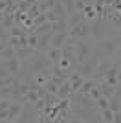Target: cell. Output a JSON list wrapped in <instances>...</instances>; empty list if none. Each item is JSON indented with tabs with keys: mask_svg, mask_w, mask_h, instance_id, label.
Returning <instances> with one entry per match:
<instances>
[{
	"mask_svg": "<svg viewBox=\"0 0 121 123\" xmlns=\"http://www.w3.org/2000/svg\"><path fill=\"white\" fill-rule=\"evenodd\" d=\"M68 37L88 41V39H90V20H83V22H79V24L72 26L70 30H68Z\"/></svg>",
	"mask_w": 121,
	"mask_h": 123,
	"instance_id": "5b68a950",
	"label": "cell"
},
{
	"mask_svg": "<svg viewBox=\"0 0 121 123\" xmlns=\"http://www.w3.org/2000/svg\"><path fill=\"white\" fill-rule=\"evenodd\" d=\"M0 64H4V66L9 70V74H15V75H18L20 70H22V61H18L17 57H11V59H0Z\"/></svg>",
	"mask_w": 121,
	"mask_h": 123,
	"instance_id": "52a82bcc",
	"label": "cell"
},
{
	"mask_svg": "<svg viewBox=\"0 0 121 123\" xmlns=\"http://www.w3.org/2000/svg\"><path fill=\"white\" fill-rule=\"evenodd\" d=\"M6 75H9V70H7L4 64H0V79H2V77H6Z\"/></svg>",
	"mask_w": 121,
	"mask_h": 123,
	"instance_id": "f1b7e54d",
	"label": "cell"
},
{
	"mask_svg": "<svg viewBox=\"0 0 121 123\" xmlns=\"http://www.w3.org/2000/svg\"><path fill=\"white\" fill-rule=\"evenodd\" d=\"M7 44H9V46H13V48L22 46V42H20V37H17V35H11V37H9V41H7Z\"/></svg>",
	"mask_w": 121,
	"mask_h": 123,
	"instance_id": "d4e9b609",
	"label": "cell"
},
{
	"mask_svg": "<svg viewBox=\"0 0 121 123\" xmlns=\"http://www.w3.org/2000/svg\"><path fill=\"white\" fill-rule=\"evenodd\" d=\"M11 105V99H0V110H7Z\"/></svg>",
	"mask_w": 121,
	"mask_h": 123,
	"instance_id": "4316f807",
	"label": "cell"
},
{
	"mask_svg": "<svg viewBox=\"0 0 121 123\" xmlns=\"http://www.w3.org/2000/svg\"><path fill=\"white\" fill-rule=\"evenodd\" d=\"M68 15H70V13L64 9V6L60 4L59 0L55 2V6H53L51 9L46 11V18H48L50 22H55V20H68Z\"/></svg>",
	"mask_w": 121,
	"mask_h": 123,
	"instance_id": "8992f818",
	"label": "cell"
},
{
	"mask_svg": "<svg viewBox=\"0 0 121 123\" xmlns=\"http://www.w3.org/2000/svg\"><path fill=\"white\" fill-rule=\"evenodd\" d=\"M96 107L99 108V110L106 108V107H108V98H105V96H101L99 99H96Z\"/></svg>",
	"mask_w": 121,
	"mask_h": 123,
	"instance_id": "cb8c5ba5",
	"label": "cell"
},
{
	"mask_svg": "<svg viewBox=\"0 0 121 123\" xmlns=\"http://www.w3.org/2000/svg\"><path fill=\"white\" fill-rule=\"evenodd\" d=\"M85 0H75V11H83L85 9Z\"/></svg>",
	"mask_w": 121,
	"mask_h": 123,
	"instance_id": "83f0119b",
	"label": "cell"
},
{
	"mask_svg": "<svg viewBox=\"0 0 121 123\" xmlns=\"http://www.w3.org/2000/svg\"><path fill=\"white\" fill-rule=\"evenodd\" d=\"M51 31H48V33H40L39 35V44H37V50L39 51H46L48 48H50V42H51Z\"/></svg>",
	"mask_w": 121,
	"mask_h": 123,
	"instance_id": "7c38bea8",
	"label": "cell"
},
{
	"mask_svg": "<svg viewBox=\"0 0 121 123\" xmlns=\"http://www.w3.org/2000/svg\"><path fill=\"white\" fill-rule=\"evenodd\" d=\"M66 39H68V31L53 33V35H51V42H50V46H51V48H62V44L66 42Z\"/></svg>",
	"mask_w": 121,
	"mask_h": 123,
	"instance_id": "8fae6325",
	"label": "cell"
},
{
	"mask_svg": "<svg viewBox=\"0 0 121 123\" xmlns=\"http://www.w3.org/2000/svg\"><path fill=\"white\" fill-rule=\"evenodd\" d=\"M6 7H7V0H0V11L2 13L6 11Z\"/></svg>",
	"mask_w": 121,
	"mask_h": 123,
	"instance_id": "4dcf8cb0",
	"label": "cell"
},
{
	"mask_svg": "<svg viewBox=\"0 0 121 123\" xmlns=\"http://www.w3.org/2000/svg\"><path fill=\"white\" fill-rule=\"evenodd\" d=\"M26 99L30 103H37L40 99V94H39V90H35V88H30V92L26 94Z\"/></svg>",
	"mask_w": 121,
	"mask_h": 123,
	"instance_id": "44dd1931",
	"label": "cell"
},
{
	"mask_svg": "<svg viewBox=\"0 0 121 123\" xmlns=\"http://www.w3.org/2000/svg\"><path fill=\"white\" fill-rule=\"evenodd\" d=\"M9 37H11L9 30H7V28H4V26L0 24V41H2V42H7V41H9Z\"/></svg>",
	"mask_w": 121,
	"mask_h": 123,
	"instance_id": "603a6c76",
	"label": "cell"
},
{
	"mask_svg": "<svg viewBox=\"0 0 121 123\" xmlns=\"http://www.w3.org/2000/svg\"><path fill=\"white\" fill-rule=\"evenodd\" d=\"M83 15L86 17V20H94V18L97 17V13H96V9H94V6H92V4H86L85 9H83Z\"/></svg>",
	"mask_w": 121,
	"mask_h": 123,
	"instance_id": "ac0fdd59",
	"label": "cell"
},
{
	"mask_svg": "<svg viewBox=\"0 0 121 123\" xmlns=\"http://www.w3.org/2000/svg\"><path fill=\"white\" fill-rule=\"evenodd\" d=\"M70 96H72V86H70V81L66 79V81L59 86V90H57V98L59 99H68Z\"/></svg>",
	"mask_w": 121,
	"mask_h": 123,
	"instance_id": "4fadbf2b",
	"label": "cell"
},
{
	"mask_svg": "<svg viewBox=\"0 0 121 123\" xmlns=\"http://www.w3.org/2000/svg\"><path fill=\"white\" fill-rule=\"evenodd\" d=\"M97 62H99V57H97V55H90L88 59L77 62L75 70H77V72H79L83 77H85V79H92V77H94V74H96Z\"/></svg>",
	"mask_w": 121,
	"mask_h": 123,
	"instance_id": "3957f363",
	"label": "cell"
},
{
	"mask_svg": "<svg viewBox=\"0 0 121 123\" xmlns=\"http://www.w3.org/2000/svg\"><path fill=\"white\" fill-rule=\"evenodd\" d=\"M39 110L35 108V105L30 101H26L22 105V110H20L18 118H17V123H37L39 121Z\"/></svg>",
	"mask_w": 121,
	"mask_h": 123,
	"instance_id": "277c9868",
	"label": "cell"
},
{
	"mask_svg": "<svg viewBox=\"0 0 121 123\" xmlns=\"http://www.w3.org/2000/svg\"><path fill=\"white\" fill-rule=\"evenodd\" d=\"M96 2H97V0H85V4H92V6L96 4Z\"/></svg>",
	"mask_w": 121,
	"mask_h": 123,
	"instance_id": "d6a6232c",
	"label": "cell"
},
{
	"mask_svg": "<svg viewBox=\"0 0 121 123\" xmlns=\"http://www.w3.org/2000/svg\"><path fill=\"white\" fill-rule=\"evenodd\" d=\"M101 96H103V94H101L99 86H97V85H96V86H94V88H92V90H90V98L94 99V101H96V99H99Z\"/></svg>",
	"mask_w": 121,
	"mask_h": 123,
	"instance_id": "484cf974",
	"label": "cell"
},
{
	"mask_svg": "<svg viewBox=\"0 0 121 123\" xmlns=\"http://www.w3.org/2000/svg\"><path fill=\"white\" fill-rule=\"evenodd\" d=\"M117 68H119V72H121V61H117Z\"/></svg>",
	"mask_w": 121,
	"mask_h": 123,
	"instance_id": "e575fe53",
	"label": "cell"
},
{
	"mask_svg": "<svg viewBox=\"0 0 121 123\" xmlns=\"http://www.w3.org/2000/svg\"><path fill=\"white\" fill-rule=\"evenodd\" d=\"M11 57H15V48L9 46V44H6L2 53H0V59H11Z\"/></svg>",
	"mask_w": 121,
	"mask_h": 123,
	"instance_id": "ffe728a7",
	"label": "cell"
},
{
	"mask_svg": "<svg viewBox=\"0 0 121 123\" xmlns=\"http://www.w3.org/2000/svg\"><path fill=\"white\" fill-rule=\"evenodd\" d=\"M39 50H35V48H31V46H18V48H15V57L18 59V61H28L30 57H33L37 53Z\"/></svg>",
	"mask_w": 121,
	"mask_h": 123,
	"instance_id": "ba28073f",
	"label": "cell"
},
{
	"mask_svg": "<svg viewBox=\"0 0 121 123\" xmlns=\"http://www.w3.org/2000/svg\"><path fill=\"white\" fill-rule=\"evenodd\" d=\"M68 81H70V86H72V92H75V90H79L81 85H83V81H85V77L81 75L77 70H73V72L68 75Z\"/></svg>",
	"mask_w": 121,
	"mask_h": 123,
	"instance_id": "30bf717a",
	"label": "cell"
},
{
	"mask_svg": "<svg viewBox=\"0 0 121 123\" xmlns=\"http://www.w3.org/2000/svg\"><path fill=\"white\" fill-rule=\"evenodd\" d=\"M96 86V81L94 79H85L83 81V85H81V88H79V92H83V94H90V90Z\"/></svg>",
	"mask_w": 121,
	"mask_h": 123,
	"instance_id": "d6986e66",
	"label": "cell"
},
{
	"mask_svg": "<svg viewBox=\"0 0 121 123\" xmlns=\"http://www.w3.org/2000/svg\"><path fill=\"white\" fill-rule=\"evenodd\" d=\"M108 108H110L112 112H117V110H121V103H119V98H117L116 94H114L112 98H108Z\"/></svg>",
	"mask_w": 121,
	"mask_h": 123,
	"instance_id": "e0dca14e",
	"label": "cell"
},
{
	"mask_svg": "<svg viewBox=\"0 0 121 123\" xmlns=\"http://www.w3.org/2000/svg\"><path fill=\"white\" fill-rule=\"evenodd\" d=\"M119 46H121V37L117 35V30H114V31H110L108 35H105L103 39L94 41V55H97L99 59L116 61Z\"/></svg>",
	"mask_w": 121,
	"mask_h": 123,
	"instance_id": "6da1fadb",
	"label": "cell"
},
{
	"mask_svg": "<svg viewBox=\"0 0 121 123\" xmlns=\"http://www.w3.org/2000/svg\"><path fill=\"white\" fill-rule=\"evenodd\" d=\"M72 41V44H73V50H75V57H77V62L85 61V59H88L90 55H94V41H83V39H72V37H68Z\"/></svg>",
	"mask_w": 121,
	"mask_h": 123,
	"instance_id": "7a4b0ae2",
	"label": "cell"
},
{
	"mask_svg": "<svg viewBox=\"0 0 121 123\" xmlns=\"http://www.w3.org/2000/svg\"><path fill=\"white\" fill-rule=\"evenodd\" d=\"M44 53H46V57H48L53 64H57V62H59V59L62 57V50H60V48H51V46H50Z\"/></svg>",
	"mask_w": 121,
	"mask_h": 123,
	"instance_id": "5bb4252c",
	"label": "cell"
},
{
	"mask_svg": "<svg viewBox=\"0 0 121 123\" xmlns=\"http://www.w3.org/2000/svg\"><path fill=\"white\" fill-rule=\"evenodd\" d=\"M2 20H4V13L0 11V24H2Z\"/></svg>",
	"mask_w": 121,
	"mask_h": 123,
	"instance_id": "836d02e7",
	"label": "cell"
},
{
	"mask_svg": "<svg viewBox=\"0 0 121 123\" xmlns=\"http://www.w3.org/2000/svg\"><path fill=\"white\" fill-rule=\"evenodd\" d=\"M112 123H121V110L114 112V121H112Z\"/></svg>",
	"mask_w": 121,
	"mask_h": 123,
	"instance_id": "f546056e",
	"label": "cell"
},
{
	"mask_svg": "<svg viewBox=\"0 0 121 123\" xmlns=\"http://www.w3.org/2000/svg\"><path fill=\"white\" fill-rule=\"evenodd\" d=\"M70 26H68V20H55L51 22V33H60V31H68Z\"/></svg>",
	"mask_w": 121,
	"mask_h": 123,
	"instance_id": "9a60e30c",
	"label": "cell"
},
{
	"mask_svg": "<svg viewBox=\"0 0 121 123\" xmlns=\"http://www.w3.org/2000/svg\"><path fill=\"white\" fill-rule=\"evenodd\" d=\"M44 88L48 90V92H51V94H57V90H59V85H57V83H53L51 79H48V81L44 83Z\"/></svg>",
	"mask_w": 121,
	"mask_h": 123,
	"instance_id": "7402d4cb",
	"label": "cell"
},
{
	"mask_svg": "<svg viewBox=\"0 0 121 123\" xmlns=\"http://www.w3.org/2000/svg\"><path fill=\"white\" fill-rule=\"evenodd\" d=\"M22 105L24 103H20V101H11L9 108H7V123H17V118H18L20 110H22Z\"/></svg>",
	"mask_w": 121,
	"mask_h": 123,
	"instance_id": "9c48e42d",
	"label": "cell"
},
{
	"mask_svg": "<svg viewBox=\"0 0 121 123\" xmlns=\"http://www.w3.org/2000/svg\"><path fill=\"white\" fill-rule=\"evenodd\" d=\"M117 86L121 88V72H117Z\"/></svg>",
	"mask_w": 121,
	"mask_h": 123,
	"instance_id": "1f68e13d",
	"label": "cell"
},
{
	"mask_svg": "<svg viewBox=\"0 0 121 123\" xmlns=\"http://www.w3.org/2000/svg\"><path fill=\"white\" fill-rule=\"evenodd\" d=\"M112 121H114V112L108 107L103 108L101 110V123H112Z\"/></svg>",
	"mask_w": 121,
	"mask_h": 123,
	"instance_id": "2e32d148",
	"label": "cell"
}]
</instances>
